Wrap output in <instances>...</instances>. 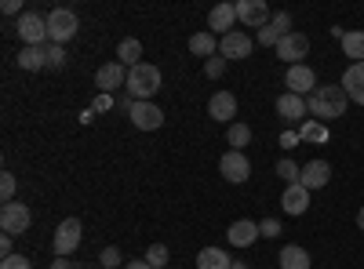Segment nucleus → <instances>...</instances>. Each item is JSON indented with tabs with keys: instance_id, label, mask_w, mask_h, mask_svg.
Masks as SVG:
<instances>
[{
	"instance_id": "obj_9",
	"label": "nucleus",
	"mask_w": 364,
	"mask_h": 269,
	"mask_svg": "<svg viewBox=\"0 0 364 269\" xmlns=\"http://www.w3.org/2000/svg\"><path fill=\"white\" fill-rule=\"evenodd\" d=\"M255 51V40L245 33V29H233V33L219 37V55L226 58V62H237V58H248Z\"/></svg>"
},
{
	"instance_id": "obj_45",
	"label": "nucleus",
	"mask_w": 364,
	"mask_h": 269,
	"mask_svg": "<svg viewBox=\"0 0 364 269\" xmlns=\"http://www.w3.org/2000/svg\"><path fill=\"white\" fill-rule=\"evenodd\" d=\"M95 116H99L95 109H84V113H80V124H91V121H95Z\"/></svg>"
},
{
	"instance_id": "obj_5",
	"label": "nucleus",
	"mask_w": 364,
	"mask_h": 269,
	"mask_svg": "<svg viewBox=\"0 0 364 269\" xmlns=\"http://www.w3.org/2000/svg\"><path fill=\"white\" fill-rule=\"evenodd\" d=\"M80 236H84L80 219H66V222H58V229H55V236H51L55 258H70V255L80 248Z\"/></svg>"
},
{
	"instance_id": "obj_10",
	"label": "nucleus",
	"mask_w": 364,
	"mask_h": 269,
	"mask_svg": "<svg viewBox=\"0 0 364 269\" xmlns=\"http://www.w3.org/2000/svg\"><path fill=\"white\" fill-rule=\"evenodd\" d=\"M219 171H223L226 182L240 186V182H248V175H252V160L245 153H237V149H226L223 160H219Z\"/></svg>"
},
{
	"instance_id": "obj_34",
	"label": "nucleus",
	"mask_w": 364,
	"mask_h": 269,
	"mask_svg": "<svg viewBox=\"0 0 364 269\" xmlns=\"http://www.w3.org/2000/svg\"><path fill=\"white\" fill-rule=\"evenodd\" d=\"M63 66H66V48L48 44V70H63Z\"/></svg>"
},
{
	"instance_id": "obj_17",
	"label": "nucleus",
	"mask_w": 364,
	"mask_h": 269,
	"mask_svg": "<svg viewBox=\"0 0 364 269\" xmlns=\"http://www.w3.org/2000/svg\"><path fill=\"white\" fill-rule=\"evenodd\" d=\"M328 182H331V164H328V160H310V164H302L299 186H306V190L314 193V190H324Z\"/></svg>"
},
{
	"instance_id": "obj_1",
	"label": "nucleus",
	"mask_w": 364,
	"mask_h": 269,
	"mask_svg": "<svg viewBox=\"0 0 364 269\" xmlns=\"http://www.w3.org/2000/svg\"><path fill=\"white\" fill-rule=\"evenodd\" d=\"M346 106H350V95L343 92V84H321L306 99L310 116L321 124H331V121H339V116H346Z\"/></svg>"
},
{
	"instance_id": "obj_38",
	"label": "nucleus",
	"mask_w": 364,
	"mask_h": 269,
	"mask_svg": "<svg viewBox=\"0 0 364 269\" xmlns=\"http://www.w3.org/2000/svg\"><path fill=\"white\" fill-rule=\"evenodd\" d=\"M269 26H277V29H281V33L288 37V33H291V15H288V11H277V15H273V18H269Z\"/></svg>"
},
{
	"instance_id": "obj_31",
	"label": "nucleus",
	"mask_w": 364,
	"mask_h": 269,
	"mask_svg": "<svg viewBox=\"0 0 364 269\" xmlns=\"http://www.w3.org/2000/svg\"><path fill=\"white\" fill-rule=\"evenodd\" d=\"M281 37H284V33H281L277 26H262V29H259V37H255V44H262V48H277Z\"/></svg>"
},
{
	"instance_id": "obj_47",
	"label": "nucleus",
	"mask_w": 364,
	"mask_h": 269,
	"mask_svg": "<svg viewBox=\"0 0 364 269\" xmlns=\"http://www.w3.org/2000/svg\"><path fill=\"white\" fill-rule=\"evenodd\" d=\"M230 269H248V265H245V262H233V265H230Z\"/></svg>"
},
{
	"instance_id": "obj_23",
	"label": "nucleus",
	"mask_w": 364,
	"mask_h": 269,
	"mask_svg": "<svg viewBox=\"0 0 364 269\" xmlns=\"http://www.w3.org/2000/svg\"><path fill=\"white\" fill-rule=\"evenodd\" d=\"M190 51H193L197 58H215V55H219V37L208 33V29H204V33H193V37H190Z\"/></svg>"
},
{
	"instance_id": "obj_40",
	"label": "nucleus",
	"mask_w": 364,
	"mask_h": 269,
	"mask_svg": "<svg viewBox=\"0 0 364 269\" xmlns=\"http://www.w3.org/2000/svg\"><path fill=\"white\" fill-rule=\"evenodd\" d=\"M0 11H4L8 18H11V15H18V18L26 15V11H22V4H18V0H4V4H0Z\"/></svg>"
},
{
	"instance_id": "obj_13",
	"label": "nucleus",
	"mask_w": 364,
	"mask_h": 269,
	"mask_svg": "<svg viewBox=\"0 0 364 269\" xmlns=\"http://www.w3.org/2000/svg\"><path fill=\"white\" fill-rule=\"evenodd\" d=\"M277 113H281V121L284 124H306V116H310V109H306V99L302 95H291V92H284L281 99H277Z\"/></svg>"
},
{
	"instance_id": "obj_30",
	"label": "nucleus",
	"mask_w": 364,
	"mask_h": 269,
	"mask_svg": "<svg viewBox=\"0 0 364 269\" xmlns=\"http://www.w3.org/2000/svg\"><path fill=\"white\" fill-rule=\"evenodd\" d=\"M277 175L284 178V186H291V182H299V175H302V168L291 160V157H284V160H277Z\"/></svg>"
},
{
	"instance_id": "obj_33",
	"label": "nucleus",
	"mask_w": 364,
	"mask_h": 269,
	"mask_svg": "<svg viewBox=\"0 0 364 269\" xmlns=\"http://www.w3.org/2000/svg\"><path fill=\"white\" fill-rule=\"evenodd\" d=\"M226 66H230V62H226L223 55H215V58H208V62H204V77H208V80H219V77L226 73Z\"/></svg>"
},
{
	"instance_id": "obj_46",
	"label": "nucleus",
	"mask_w": 364,
	"mask_h": 269,
	"mask_svg": "<svg viewBox=\"0 0 364 269\" xmlns=\"http://www.w3.org/2000/svg\"><path fill=\"white\" fill-rule=\"evenodd\" d=\"M357 229L364 233V207H360V212H357Z\"/></svg>"
},
{
	"instance_id": "obj_7",
	"label": "nucleus",
	"mask_w": 364,
	"mask_h": 269,
	"mask_svg": "<svg viewBox=\"0 0 364 269\" xmlns=\"http://www.w3.org/2000/svg\"><path fill=\"white\" fill-rule=\"evenodd\" d=\"M284 87L291 95H302V99H310L314 92H317V73L306 66V62H299V66H288V73H284Z\"/></svg>"
},
{
	"instance_id": "obj_14",
	"label": "nucleus",
	"mask_w": 364,
	"mask_h": 269,
	"mask_svg": "<svg viewBox=\"0 0 364 269\" xmlns=\"http://www.w3.org/2000/svg\"><path fill=\"white\" fill-rule=\"evenodd\" d=\"M233 26H237V4H215L208 11V33L226 37L233 33Z\"/></svg>"
},
{
	"instance_id": "obj_12",
	"label": "nucleus",
	"mask_w": 364,
	"mask_h": 269,
	"mask_svg": "<svg viewBox=\"0 0 364 269\" xmlns=\"http://www.w3.org/2000/svg\"><path fill=\"white\" fill-rule=\"evenodd\" d=\"M128 116H132V124H135L139 131H157V128H164V109H161L157 102H135Z\"/></svg>"
},
{
	"instance_id": "obj_28",
	"label": "nucleus",
	"mask_w": 364,
	"mask_h": 269,
	"mask_svg": "<svg viewBox=\"0 0 364 269\" xmlns=\"http://www.w3.org/2000/svg\"><path fill=\"white\" fill-rule=\"evenodd\" d=\"M299 138L302 142H324L328 138V124H321V121H314V116H310V121L299 128Z\"/></svg>"
},
{
	"instance_id": "obj_44",
	"label": "nucleus",
	"mask_w": 364,
	"mask_h": 269,
	"mask_svg": "<svg viewBox=\"0 0 364 269\" xmlns=\"http://www.w3.org/2000/svg\"><path fill=\"white\" fill-rule=\"evenodd\" d=\"M124 269H154V265H149V262H146V258H135V262H128V265H124Z\"/></svg>"
},
{
	"instance_id": "obj_35",
	"label": "nucleus",
	"mask_w": 364,
	"mask_h": 269,
	"mask_svg": "<svg viewBox=\"0 0 364 269\" xmlns=\"http://www.w3.org/2000/svg\"><path fill=\"white\" fill-rule=\"evenodd\" d=\"M99 262H102V269H120V248H102V255H99Z\"/></svg>"
},
{
	"instance_id": "obj_43",
	"label": "nucleus",
	"mask_w": 364,
	"mask_h": 269,
	"mask_svg": "<svg viewBox=\"0 0 364 269\" xmlns=\"http://www.w3.org/2000/svg\"><path fill=\"white\" fill-rule=\"evenodd\" d=\"M51 269H77V265H73L70 258H55V262H51Z\"/></svg>"
},
{
	"instance_id": "obj_24",
	"label": "nucleus",
	"mask_w": 364,
	"mask_h": 269,
	"mask_svg": "<svg viewBox=\"0 0 364 269\" xmlns=\"http://www.w3.org/2000/svg\"><path fill=\"white\" fill-rule=\"evenodd\" d=\"M139 58H142V44H139L135 37H124V40L117 44V62H120V66L135 70V66H139Z\"/></svg>"
},
{
	"instance_id": "obj_2",
	"label": "nucleus",
	"mask_w": 364,
	"mask_h": 269,
	"mask_svg": "<svg viewBox=\"0 0 364 269\" xmlns=\"http://www.w3.org/2000/svg\"><path fill=\"white\" fill-rule=\"evenodd\" d=\"M124 92L135 102H149L161 92V70L154 62H139L135 70H128V87H124Z\"/></svg>"
},
{
	"instance_id": "obj_41",
	"label": "nucleus",
	"mask_w": 364,
	"mask_h": 269,
	"mask_svg": "<svg viewBox=\"0 0 364 269\" xmlns=\"http://www.w3.org/2000/svg\"><path fill=\"white\" fill-rule=\"evenodd\" d=\"M295 142H302L299 131H284V135H281V146H284V149H295Z\"/></svg>"
},
{
	"instance_id": "obj_22",
	"label": "nucleus",
	"mask_w": 364,
	"mask_h": 269,
	"mask_svg": "<svg viewBox=\"0 0 364 269\" xmlns=\"http://www.w3.org/2000/svg\"><path fill=\"white\" fill-rule=\"evenodd\" d=\"M18 70H26V73L48 70V44L44 48H22L18 51Z\"/></svg>"
},
{
	"instance_id": "obj_25",
	"label": "nucleus",
	"mask_w": 364,
	"mask_h": 269,
	"mask_svg": "<svg viewBox=\"0 0 364 269\" xmlns=\"http://www.w3.org/2000/svg\"><path fill=\"white\" fill-rule=\"evenodd\" d=\"M230 265H233V258L223 248H204L197 255V269H230Z\"/></svg>"
},
{
	"instance_id": "obj_29",
	"label": "nucleus",
	"mask_w": 364,
	"mask_h": 269,
	"mask_svg": "<svg viewBox=\"0 0 364 269\" xmlns=\"http://www.w3.org/2000/svg\"><path fill=\"white\" fill-rule=\"evenodd\" d=\"M142 258L154 265V269H168V244H149Z\"/></svg>"
},
{
	"instance_id": "obj_39",
	"label": "nucleus",
	"mask_w": 364,
	"mask_h": 269,
	"mask_svg": "<svg viewBox=\"0 0 364 269\" xmlns=\"http://www.w3.org/2000/svg\"><path fill=\"white\" fill-rule=\"evenodd\" d=\"M113 106H117L113 95H95V102H91V109H95V113H109Z\"/></svg>"
},
{
	"instance_id": "obj_32",
	"label": "nucleus",
	"mask_w": 364,
	"mask_h": 269,
	"mask_svg": "<svg viewBox=\"0 0 364 269\" xmlns=\"http://www.w3.org/2000/svg\"><path fill=\"white\" fill-rule=\"evenodd\" d=\"M15 190H18V178H15L11 171H4V175H0V200L11 204V200H15Z\"/></svg>"
},
{
	"instance_id": "obj_18",
	"label": "nucleus",
	"mask_w": 364,
	"mask_h": 269,
	"mask_svg": "<svg viewBox=\"0 0 364 269\" xmlns=\"http://www.w3.org/2000/svg\"><path fill=\"white\" fill-rule=\"evenodd\" d=\"M281 207H284V215H306V207H310V190H306V186H299V182L284 186V193H281Z\"/></svg>"
},
{
	"instance_id": "obj_27",
	"label": "nucleus",
	"mask_w": 364,
	"mask_h": 269,
	"mask_svg": "<svg viewBox=\"0 0 364 269\" xmlns=\"http://www.w3.org/2000/svg\"><path fill=\"white\" fill-rule=\"evenodd\" d=\"M226 142L237 149V153H245V146L252 142V128H248V124H240V121H233V124L226 128Z\"/></svg>"
},
{
	"instance_id": "obj_8",
	"label": "nucleus",
	"mask_w": 364,
	"mask_h": 269,
	"mask_svg": "<svg viewBox=\"0 0 364 269\" xmlns=\"http://www.w3.org/2000/svg\"><path fill=\"white\" fill-rule=\"evenodd\" d=\"M273 51H277V58H281V62H288V66H299L302 58L310 55V37H306V33H295V29H291L288 37H281V44L273 48Z\"/></svg>"
},
{
	"instance_id": "obj_15",
	"label": "nucleus",
	"mask_w": 364,
	"mask_h": 269,
	"mask_svg": "<svg viewBox=\"0 0 364 269\" xmlns=\"http://www.w3.org/2000/svg\"><path fill=\"white\" fill-rule=\"evenodd\" d=\"M269 8H266V0H240L237 4V22H245V26H252V29H262V26H269Z\"/></svg>"
},
{
	"instance_id": "obj_37",
	"label": "nucleus",
	"mask_w": 364,
	"mask_h": 269,
	"mask_svg": "<svg viewBox=\"0 0 364 269\" xmlns=\"http://www.w3.org/2000/svg\"><path fill=\"white\" fill-rule=\"evenodd\" d=\"M0 269H33V262H29L26 255H8L4 262H0Z\"/></svg>"
},
{
	"instance_id": "obj_4",
	"label": "nucleus",
	"mask_w": 364,
	"mask_h": 269,
	"mask_svg": "<svg viewBox=\"0 0 364 269\" xmlns=\"http://www.w3.org/2000/svg\"><path fill=\"white\" fill-rule=\"evenodd\" d=\"M77 29H80V18H77V11H70V8H55L51 15H48V37H51V44H70L73 37H77Z\"/></svg>"
},
{
	"instance_id": "obj_3",
	"label": "nucleus",
	"mask_w": 364,
	"mask_h": 269,
	"mask_svg": "<svg viewBox=\"0 0 364 269\" xmlns=\"http://www.w3.org/2000/svg\"><path fill=\"white\" fill-rule=\"evenodd\" d=\"M15 33H18L22 48H44V44H51V37H48V15H41V11H26L15 22Z\"/></svg>"
},
{
	"instance_id": "obj_42",
	"label": "nucleus",
	"mask_w": 364,
	"mask_h": 269,
	"mask_svg": "<svg viewBox=\"0 0 364 269\" xmlns=\"http://www.w3.org/2000/svg\"><path fill=\"white\" fill-rule=\"evenodd\" d=\"M11 241H15V236H8V233L0 236V255H4V258H8V255H15V251H11Z\"/></svg>"
},
{
	"instance_id": "obj_21",
	"label": "nucleus",
	"mask_w": 364,
	"mask_h": 269,
	"mask_svg": "<svg viewBox=\"0 0 364 269\" xmlns=\"http://www.w3.org/2000/svg\"><path fill=\"white\" fill-rule=\"evenodd\" d=\"M277 262H281V269H310V265H314L310 251L299 248V244H284L281 255H277Z\"/></svg>"
},
{
	"instance_id": "obj_11",
	"label": "nucleus",
	"mask_w": 364,
	"mask_h": 269,
	"mask_svg": "<svg viewBox=\"0 0 364 269\" xmlns=\"http://www.w3.org/2000/svg\"><path fill=\"white\" fill-rule=\"evenodd\" d=\"M95 87H99V95H113L117 87H128V66H120V62H106L95 70Z\"/></svg>"
},
{
	"instance_id": "obj_6",
	"label": "nucleus",
	"mask_w": 364,
	"mask_h": 269,
	"mask_svg": "<svg viewBox=\"0 0 364 269\" xmlns=\"http://www.w3.org/2000/svg\"><path fill=\"white\" fill-rule=\"evenodd\" d=\"M29 226H33V212H29L22 200H11V204L0 207V229L8 236H22Z\"/></svg>"
},
{
	"instance_id": "obj_20",
	"label": "nucleus",
	"mask_w": 364,
	"mask_h": 269,
	"mask_svg": "<svg viewBox=\"0 0 364 269\" xmlns=\"http://www.w3.org/2000/svg\"><path fill=\"white\" fill-rule=\"evenodd\" d=\"M255 236H259V226H255L252 219H237V222L226 229V241H230L233 248H252Z\"/></svg>"
},
{
	"instance_id": "obj_19",
	"label": "nucleus",
	"mask_w": 364,
	"mask_h": 269,
	"mask_svg": "<svg viewBox=\"0 0 364 269\" xmlns=\"http://www.w3.org/2000/svg\"><path fill=\"white\" fill-rule=\"evenodd\" d=\"M343 92L350 95V102L364 106V62H350L343 73Z\"/></svg>"
},
{
	"instance_id": "obj_36",
	"label": "nucleus",
	"mask_w": 364,
	"mask_h": 269,
	"mask_svg": "<svg viewBox=\"0 0 364 269\" xmlns=\"http://www.w3.org/2000/svg\"><path fill=\"white\" fill-rule=\"evenodd\" d=\"M259 236H266V241H277V236H281V222H277V219H262V222H259Z\"/></svg>"
},
{
	"instance_id": "obj_26",
	"label": "nucleus",
	"mask_w": 364,
	"mask_h": 269,
	"mask_svg": "<svg viewBox=\"0 0 364 269\" xmlns=\"http://www.w3.org/2000/svg\"><path fill=\"white\" fill-rule=\"evenodd\" d=\"M343 51H346V58H353V62H364V29L343 33Z\"/></svg>"
},
{
	"instance_id": "obj_16",
	"label": "nucleus",
	"mask_w": 364,
	"mask_h": 269,
	"mask_svg": "<svg viewBox=\"0 0 364 269\" xmlns=\"http://www.w3.org/2000/svg\"><path fill=\"white\" fill-rule=\"evenodd\" d=\"M208 116L211 121H219V124H233V116H237V95L233 92H215L208 99Z\"/></svg>"
}]
</instances>
